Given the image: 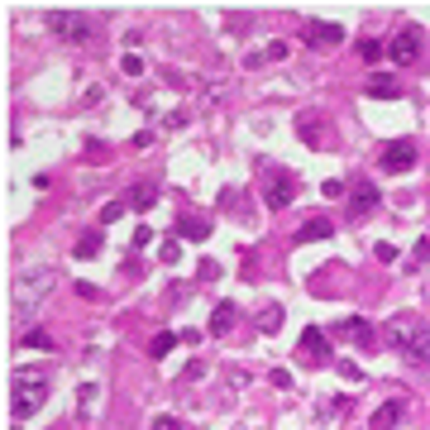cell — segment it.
Listing matches in <instances>:
<instances>
[{
    "instance_id": "cell-1",
    "label": "cell",
    "mask_w": 430,
    "mask_h": 430,
    "mask_svg": "<svg viewBox=\"0 0 430 430\" xmlns=\"http://www.w3.org/2000/svg\"><path fill=\"white\" fill-rule=\"evenodd\" d=\"M382 340H387V349L402 354L411 368H426L430 363V325L426 316H416V311H397L387 330H382Z\"/></svg>"
},
{
    "instance_id": "cell-2",
    "label": "cell",
    "mask_w": 430,
    "mask_h": 430,
    "mask_svg": "<svg viewBox=\"0 0 430 430\" xmlns=\"http://www.w3.org/2000/svg\"><path fill=\"white\" fill-rule=\"evenodd\" d=\"M43 402H48V377L39 373V368H20V373H15V387H10V411H15V421L39 416Z\"/></svg>"
},
{
    "instance_id": "cell-3",
    "label": "cell",
    "mask_w": 430,
    "mask_h": 430,
    "mask_svg": "<svg viewBox=\"0 0 430 430\" xmlns=\"http://www.w3.org/2000/svg\"><path fill=\"white\" fill-rule=\"evenodd\" d=\"M258 177H263V206L268 211H287L296 201V177L287 167H277L272 158H258Z\"/></svg>"
},
{
    "instance_id": "cell-4",
    "label": "cell",
    "mask_w": 430,
    "mask_h": 430,
    "mask_svg": "<svg viewBox=\"0 0 430 430\" xmlns=\"http://www.w3.org/2000/svg\"><path fill=\"white\" fill-rule=\"evenodd\" d=\"M421 48H426V34L416 25H402L397 34H392V43H387V57L397 62V67H411L416 57H421Z\"/></svg>"
},
{
    "instance_id": "cell-5",
    "label": "cell",
    "mask_w": 430,
    "mask_h": 430,
    "mask_svg": "<svg viewBox=\"0 0 430 430\" xmlns=\"http://www.w3.org/2000/svg\"><path fill=\"white\" fill-rule=\"evenodd\" d=\"M48 29L57 39H67V43H86L91 39V20L77 15V10H48Z\"/></svg>"
},
{
    "instance_id": "cell-6",
    "label": "cell",
    "mask_w": 430,
    "mask_h": 430,
    "mask_svg": "<svg viewBox=\"0 0 430 430\" xmlns=\"http://www.w3.org/2000/svg\"><path fill=\"white\" fill-rule=\"evenodd\" d=\"M330 335H345V340H349V345H359V349H377V345H382V340H377V330L363 321V316L335 321V325H330Z\"/></svg>"
},
{
    "instance_id": "cell-7",
    "label": "cell",
    "mask_w": 430,
    "mask_h": 430,
    "mask_svg": "<svg viewBox=\"0 0 430 430\" xmlns=\"http://www.w3.org/2000/svg\"><path fill=\"white\" fill-rule=\"evenodd\" d=\"M301 359H306V363H335L330 335H325L321 325H306V335H301Z\"/></svg>"
},
{
    "instance_id": "cell-8",
    "label": "cell",
    "mask_w": 430,
    "mask_h": 430,
    "mask_svg": "<svg viewBox=\"0 0 430 430\" xmlns=\"http://www.w3.org/2000/svg\"><path fill=\"white\" fill-rule=\"evenodd\" d=\"M411 167H416V144H411V139L387 144V153H382V172H411Z\"/></svg>"
},
{
    "instance_id": "cell-9",
    "label": "cell",
    "mask_w": 430,
    "mask_h": 430,
    "mask_svg": "<svg viewBox=\"0 0 430 430\" xmlns=\"http://www.w3.org/2000/svg\"><path fill=\"white\" fill-rule=\"evenodd\" d=\"M301 34H306V48H340V43H345V29L340 25H321V20H311Z\"/></svg>"
},
{
    "instance_id": "cell-10",
    "label": "cell",
    "mask_w": 430,
    "mask_h": 430,
    "mask_svg": "<svg viewBox=\"0 0 430 430\" xmlns=\"http://www.w3.org/2000/svg\"><path fill=\"white\" fill-rule=\"evenodd\" d=\"M377 206H382V196H377V187H359V191L349 196V215H354V220H368V215H373Z\"/></svg>"
},
{
    "instance_id": "cell-11",
    "label": "cell",
    "mask_w": 430,
    "mask_h": 430,
    "mask_svg": "<svg viewBox=\"0 0 430 430\" xmlns=\"http://www.w3.org/2000/svg\"><path fill=\"white\" fill-rule=\"evenodd\" d=\"M363 96H373V101H397L402 86H397V77H387V72H373L368 86H363Z\"/></svg>"
},
{
    "instance_id": "cell-12",
    "label": "cell",
    "mask_w": 430,
    "mask_h": 430,
    "mask_svg": "<svg viewBox=\"0 0 430 430\" xmlns=\"http://www.w3.org/2000/svg\"><path fill=\"white\" fill-rule=\"evenodd\" d=\"M402 411H406V402L402 397H392V402H382L373 411V421H368V430H392L397 421H402Z\"/></svg>"
},
{
    "instance_id": "cell-13",
    "label": "cell",
    "mask_w": 430,
    "mask_h": 430,
    "mask_svg": "<svg viewBox=\"0 0 430 430\" xmlns=\"http://www.w3.org/2000/svg\"><path fill=\"white\" fill-rule=\"evenodd\" d=\"M235 321H240V306H235V301H220L215 316H211V335H215V340H225V335L235 330Z\"/></svg>"
},
{
    "instance_id": "cell-14",
    "label": "cell",
    "mask_w": 430,
    "mask_h": 430,
    "mask_svg": "<svg viewBox=\"0 0 430 430\" xmlns=\"http://www.w3.org/2000/svg\"><path fill=\"white\" fill-rule=\"evenodd\" d=\"M330 235H335V225H330L325 215H311V220H306V225L296 230L292 240H296V244H316V240H330Z\"/></svg>"
},
{
    "instance_id": "cell-15",
    "label": "cell",
    "mask_w": 430,
    "mask_h": 430,
    "mask_svg": "<svg viewBox=\"0 0 430 430\" xmlns=\"http://www.w3.org/2000/svg\"><path fill=\"white\" fill-rule=\"evenodd\" d=\"M130 206H134V211H153V206H158V187H153V182H139V187L130 191Z\"/></svg>"
},
{
    "instance_id": "cell-16",
    "label": "cell",
    "mask_w": 430,
    "mask_h": 430,
    "mask_svg": "<svg viewBox=\"0 0 430 430\" xmlns=\"http://www.w3.org/2000/svg\"><path fill=\"white\" fill-rule=\"evenodd\" d=\"M177 235H182V240H206V235H211V225H206V220H196V215H182V220H177Z\"/></svg>"
},
{
    "instance_id": "cell-17",
    "label": "cell",
    "mask_w": 430,
    "mask_h": 430,
    "mask_svg": "<svg viewBox=\"0 0 430 430\" xmlns=\"http://www.w3.org/2000/svg\"><path fill=\"white\" fill-rule=\"evenodd\" d=\"M20 345H25V349H39V354H53V349H57V340L48 335V330H29Z\"/></svg>"
},
{
    "instance_id": "cell-18",
    "label": "cell",
    "mask_w": 430,
    "mask_h": 430,
    "mask_svg": "<svg viewBox=\"0 0 430 430\" xmlns=\"http://www.w3.org/2000/svg\"><path fill=\"white\" fill-rule=\"evenodd\" d=\"M426 263H430V240H416L411 254H406V272H421Z\"/></svg>"
},
{
    "instance_id": "cell-19",
    "label": "cell",
    "mask_w": 430,
    "mask_h": 430,
    "mask_svg": "<svg viewBox=\"0 0 430 430\" xmlns=\"http://www.w3.org/2000/svg\"><path fill=\"white\" fill-rule=\"evenodd\" d=\"M172 345H182V335H172V330H158V335L148 340V354H153V359H162V354L172 349Z\"/></svg>"
},
{
    "instance_id": "cell-20",
    "label": "cell",
    "mask_w": 430,
    "mask_h": 430,
    "mask_svg": "<svg viewBox=\"0 0 430 430\" xmlns=\"http://www.w3.org/2000/svg\"><path fill=\"white\" fill-rule=\"evenodd\" d=\"M101 244H106V240H101V230L81 235V240H77V258H96V254H101Z\"/></svg>"
},
{
    "instance_id": "cell-21",
    "label": "cell",
    "mask_w": 430,
    "mask_h": 430,
    "mask_svg": "<svg viewBox=\"0 0 430 430\" xmlns=\"http://www.w3.org/2000/svg\"><path fill=\"white\" fill-rule=\"evenodd\" d=\"M277 325H282V306H263V311H258V330H263V335H272Z\"/></svg>"
},
{
    "instance_id": "cell-22",
    "label": "cell",
    "mask_w": 430,
    "mask_h": 430,
    "mask_svg": "<svg viewBox=\"0 0 430 430\" xmlns=\"http://www.w3.org/2000/svg\"><path fill=\"white\" fill-rule=\"evenodd\" d=\"M120 72H125V77H130V81H134V77H144V57L125 48V57H120Z\"/></svg>"
},
{
    "instance_id": "cell-23",
    "label": "cell",
    "mask_w": 430,
    "mask_h": 430,
    "mask_svg": "<svg viewBox=\"0 0 430 430\" xmlns=\"http://www.w3.org/2000/svg\"><path fill=\"white\" fill-rule=\"evenodd\" d=\"M220 263H215V258H201V263H196V282H220Z\"/></svg>"
},
{
    "instance_id": "cell-24",
    "label": "cell",
    "mask_w": 430,
    "mask_h": 430,
    "mask_svg": "<svg viewBox=\"0 0 430 430\" xmlns=\"http://www.w3.org/2000/svg\"><path fill=\"white\" fill-rule=\"evenodd\" d=\"M359 53H363V62H377V57L387 53V48H382L377 39H363V43H359Z\"/></svg>"
},
{
    "instance_id": "cell-25",
    "label": "cell",
    "mask_w": 430,
    "mask_h": 430,
    "mask_svg": "<svg viewBox=\"0 0 430 430\" xmlns=\"http://www.w3.org/2000/svg\"><path fill=\"white\" fill-rule=\"evenodd\" d=\"M125 206H130V201H106V206H101V225L120 220V215H125Z\"/></svg>"
},
{
    "instance_id": "cell-26",
    "label": "cell",
    "mask_w": 430,
    "mask_h": 430,
    "mask_svg": "<svg viewBox=\"0 0 430 430\" xmlns=\"http://www.w3.org/2000/svg\"><path fill=\"white\" fill-rule=\"evenodd\" d=\"M158 258H162V263H177V258H182V244H177V240H162Z\"/></svg>"
},
{
    "instance_id": "cell-27",
    "label": "cell",
    "mask_w": 430,
    "mask_h": 430,
    "mask_svg": "<svg viewBox=\"0 0 430 430\" xmlns=\"http://www.w3.org/2000/svg\"><path fill=\"white\" fill-rule=\"evenodd\" d=\"M335 368L349 377V382H363V373H359V363H349V359H335Z\"/></svg>"
},
{
    "instance_id": "cell-28",
    "label": "cell",
    "mask_w": 430,
    "mask_h": 430,
    "mask_svg": "<svg viewBox=\"0 0 430 430\" xmlns=\"http://www.w3.org/2000/svg\"><path fill=\"white\" fill-rule=\"evenodd\" d=\"M325 196H330V201H340V196H345V191H349V187H345V182H340V177H330V182H325Z\"/></svg>"
},
{
    "instance_id": "cell-29",
    "label": "cell",
    "mask_w": 430,
    "mask_h": 430,
    "mask_svg": "<svg viewBox=\"0 0 430 430\" xmlns=\"http://www.w3.org/2000/svg\"><path fill=\"white\" fill-rule=\"evenodd\" d=\"M268 382H272V387H282V392H287V387H292V373H287V368H272V373H268Z\"/></svg>"
},
{
    "instance_id": "cell-30",
    "label": "cell",
    "mask_w": 430,
    "mask_h": 430,
    "mask_svg": "<svg viewBox=\"0 0 430 430\" xmlns=\"http://www.w3.org/2000/svg\"><path fill=\"white\" fill-rule=\"evenodd\" d=\"M77 296H81V301H101V287H91V282H77Z\"/></svg>"
},
{
    "instance_id": "cell-31",
    "label": "cell",
    "mask_w": 430,
    "mask_h": 430,
    "mask_svg": "<svg viewBox=\"0 0 430 430\" xmlns=\"http://www.w3.org/2000/svg\"><path fill=\"white\" fill-rule=\"evenodd\" d=\"M301 139H306V144H316V120H311V115H301Z\"/></svg>"
},
{
    "instance_id": "cell-32",
    "label": "cell",
    "mask_w": 430,
    "mask_h": 430,
    "mask_svg": "<svg viewBox=\"0 0 430 430\" xmlns=\"http://www.w3.org/2000/svg\"><path fill=\"white\" fill-rule=\"evenodd\" d=\"M130 144H134V148H153V130H139Z\"/></svg>"
},
{
    "instance_id": "cell-33",
    "label": "cell",
    "mask_w": 430,
    "mask_h": 430,
    "mask_svg": "<svg viewBox=\"0 0 430 430\" xmlns=\"http://www.w3.org/2000/svg\"><path fill=\"white\" fill-rule=\"evenodd\" d=\"M153 430H182V421H177V416H158V421H153Z\"/></svg>"
},
{
    "instance_id": "cell-34",
    "label": "cell",
    "mask_w": 430,
    "mask_h": 430,
    "mask_svg": "<svg viewBox=\"0 0 430 430\" xmlns=\"http://www.w3.org/2000/svg\"><path fill=\"white\" fill-rule=\"evenodd\" d=\"M373 254L382 258V263H392V258H397V249H392V244H373Z\"/></svg>"
},
{
    "instance_id": "cell-35",
    "label": "cell",
    "mask_w": 430,
    "mask_h": 430,
    "mask_svg": "<svg viewBox=\"0 0 430 430\" xmlns=\"http://www.w3.org/2000/svg\"><path fill=\"white\" fill-rule=\"evenodd\" d=\"M91 402H96V387H81V392H77V406H81V411H86V406H91Z\"/></svg>"
},
{
    "instance_id": "cell-36",
    "label": "cell",
    "mask_w": 430,
    "mask_h": 430,
    "mask_svg": "<svg viewBox=\"0 0 430 430\" xmlns=\"http://www.w3.org/2000/svg\"><path fill=\"white\" fill-rule=\"evenodd\" d=\"M148 240H153V230H148V225H139V230H134V249H144Z\"/></svg>"
}]
</instances>
